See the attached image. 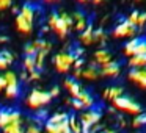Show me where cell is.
Returning <instances> with one entry per match:
<instances>
[{"label": "cell", "instance_id": "1", "mask_svg": "<svg viewBox=\"0 0 146 133\" xmlns=\"http://www.w3.org/2000/svg\"><path fill=\"white\" fill-rule=\"evenodd\" d=\"M47 27L60 39H64L72 28V17H71V14L63 13V11L61 13L52 11L47 16Z\"/></svg>", "mask_w": 146, "mask_h": 133}, {"label": "cell", "instance_id": "2", "mask_svg": "<svg viewBox=\"0 0 146 133\" xmlns=\"http://www.w3.org/2000/svg\"><path fill=\"white\" fill-rule=\"evenodd\" d=\"M52 100L50 94L47 91H42V89H33L29 94L25 100V105L30 108V110H41L46 105H49Z\"/></svg>", "mask_w": 146, "mask_h": 133}, {"label": "cell", "instance_id": "3", "mask_svg": "<svg viewBox=\"0 0 146 133\" xmlns=\"http://www.w3.org/2000/svg\"><path fill=\"white\" fill-rule=\"evenodd\" d=\"M5 78V95L8 99H16L21 94V83H19V77L16 75V72L13 70H7L3 74Z\"/></svg>", "mask_w": 146, "mask_h": 133}, {"label": "cell", "instance_id": "4", "mask_svg": "<svg viewBox=\"0 0 146 133\" xmlns=\"http://www.w3.org/2000/svg\"><path fill=\"white\" fill-rule=\"evenodd\" d=\"M113 107L116 108V110H121V111H126V113H129V114H133V116L143 113L141 105H140L138 102H135L133 99L127 97V95H121V97L115 99Z\"/></svg>", "mask_w": 146, "mask_h": 133}, {"label": "cell", "instance_id": "5", "mask_svg": "<svg viewBox=\"0 0 146 133\" xmlns=\"http://www.w3.org/2000/svg\"><path fill=\"white\" fill-rule=\"evenodd\" d=\"M77 58L74 57L72 52H60V53H57L54 57V67L57 72L60 74H68L71 70V67H72L74 61H76Z\"/></svg>", "mask_w": 146, "mask_h": 133}, {"label": "cell", "instance_id": "6", "mask_svg": "<svg viewBox=\"0 0 146 133\" xmlns=\"http://www.w3.org/2000/svg\"><path fill=\"white\" fill-rule=\"evenodd\" d=\"M101 111L99 110H86L85 113L80 114L79 120L80 124H82V133H90V130H91L93 125H96V124L101 120Z\"/></svg>", "mask_w": 146, "mask_h": 133}, {"label": "cell", "instance_id": "7", "mask_svg": "<svg viewBox=\"0 0 146 133\" xmlns=\"http://www.w3.org/2000/svg\"><path fill=\"white\" fill-rule=\"evenodd\" d=\"M24 117L21 114V111L17 110H2L0 111V128L10 125L14 122H22Z\"/></svg>", "mask_w": 146, "mask_h": 133}, {"label": "cell", "instance_id": "8", "mask_svg": "<svg viewBox=\"0 0 146 133\" xmlns=\"http://www.w3.org/2000/svg\"><path fill=\"white\" fill-rule=\"evenodd\" d=\"M137 35V27L132 25L129 20H123L113 28V36L115 38H129V36Z\"/></svg>", "mask_w": 146, "mask_h": 133}, {"label": "cell", "instance_id": "9", "mask_svg": "<svg viewBox=\"0 0 146 133\" xmlns=\"http://www.w3.org/2000/svg\"><path fill=\"white\" fill-rule=\"evenodd\" d=\"M99 72H101L102 77H108V78H115V77L119 75L121 72V66L116 61H110V63L104 64V66L99 67Z\"/></svg>", "mask_w": 146, "mask_h": 133}, {"label": "cell", "instance_id": "10", "mask_svg": "<svg viewBox=\"0 0 146 133\" xmlns=\"http://www.w3.org/2000/svg\"><path fill=\"white\" fill-rule=\"evenodd\" d=\"M127 77L130 82L137 83L141 89H146V69H130Z\"/></svg>", "mask_w": 146, "mask_h": 133}, {"label": "cell", "instance_id": "11", "mask_svg": "<svg viewBox=\"0 0 146 133\" xmlns=\"http://www.w3.org/2000/svg\"><path fill=\"white\" fill-rule=\"evenodd\" d=\"M14 24H16V30L19 33H22V35H30V33L33 32V22L27 20L25 17L21 16V14H17V16H16Z\"/></svg>", "mask_w": 146, "mask_h": 133}, {"label": "cell", "instance_id": "12", "mask_svg": "<svg viewBox=\"0 0 146 133\" xmlns=\"http://www.w3.org/2000/svg\"><path fill=\"white\" fill-rule=\"evenodd\" d=\"M111 58L113 57H111L110 50H107V49H99V50L94 52V61H93V63H94L98 67H101V66H104V64L113 61Z\"/></svg>", "mask_w": 146, "mask_h": 133}, {"label": "cell", "instance_id": "13", "mask_svg": "<svg viewBox=\"0 0 146 133\" xmlns=\"http://www.w3.org/2000/svg\"><path fill=\"white\" fill-rule=\"evenodd\" d=\"M44 133H72V132L69 130V125H68V120H63V122H58V124H50V122H46Z\"/></svg>", "mask_w": 146, "mask_h": 133}, {"label": "cell", "instance_id": "14", "mask_svg": "<svg viewBox=\"0 0 146 133\" xmlns=\"http://www.w3.org/2000/svg\"><path fill=\"white\" fill-rule=\"evenodd\" d=\"M101 77V72H99V67L96 66L94 63H91L90 66L82 67L80 69V78H86V80H98Z\"/></svg>", "mask_w": 146, "mask_h": 133}, {"label": "cell", "instance_id": "15", "mask_svg": "<svg viewBox=\"0 0 146 133\" xmlns=\"http://www.w3.org/2000/svg\"><path fill=\"white\" fill-rule=\"evenodd\" d=\"M71 17H72V28H76L77 32H83L90 25L86 16L83 13H80V11H76Z\"/></svg>", "mask_w": 146, "mask_h": 133}, {"label": "cell", "instance_id": "16", "mask_svg": "<svg viewBox=\"0 0 146 133\" xmlns=\"http://www.w3.org/2000/svg\"><path fill=\"white\" fill-rule=\"evenodd\" d=\"M121 95H124V89L121 88V86H108V88H105V91L102 92V97H104L105 100H111V102H113L115 99L121 97Z\"/></svg>", "mask_w": 146, "mask_h": 133}, {"label": "cell", "instance_id": "17", "mask_svg": "<svg viewBox=\"0 0 146 133\" xmlns=\"http://www.w3.org/2000/svg\"><path fill=\"white\" fill-rule=\"evenodd\" d=\"M63 85H64V88H66V91L69 92L72 97H77L79 95V92L82 91V86L77 83V80H74V78H66L63 82Z\"/></svg>", "mask_w": 146, "mask_h": 133}, {"label": "cell", "instance_id": "18", "mask_svg": "<svg viewBox=\"0 0 146 133\" xmlns=\"http://www.w3.org/2000/svg\"><path fill=\"white\" fill-rule=\"evenodd\" d=\"M72 99L80 100V103L83 105V108H88V110L94 105V99H93V95L90 94L88 91H85V89H82V91L79 92V95H77V97H72Z\"/></svg>", "mask_w": 146, "mask_h": 133}, {"label": "cell", "instance_id": "19", "mask_svg": "<svg viewBox=\"0 0 146 133\" xmlns=\"http://www.w3.org/2000/svg\"><path fill=\"white\" fill-rule=\"evenodd\" d=\"M129 66L132 69H145L146 67V55H133V57H130Z\"/></svg>", "mask_w": 146, "mask_h": 133}, {"label": "cell", "instance_id": "20", "mask_svg": "<svg viewBox=\"0 0 146 133\" xmlns=\"http://www.w3.org/2000/svg\"><path fill=\"white\" fill-rule=\"evenodd\" d=\"M13 61H14L13 53H10L8 50H2V52H0V69H2V70L8 69Z\"/></svg>", "mask_w": 146, "mask_h": 133}, {"label": "cell", "instance_id": "21", "mask_svg": "<svg viewBox=\"0 0 146 133\" xmlns=\"http://www.w3.org/2000/svg\"><path fill=\"white\" fill-rule=\"evenodd\" d=\"M79 39H80V42H82L83 45L93 44V25H88L83 32H80Z\"/></svg>", "mask_w": 146, "mask_h": 133}, {"label": "cell", "instance_id": "22", "mask_svg": "<svg viewBox=\"0 0 146 133\" xmlns=\"http://www.w3.org/2000/svg\"><path fill=\"white\" fill-rule=\"evenodd\" d=\"M2 133H25V127H24V120L22 122H14L10 125L3 127Z\"/></svg>", "mask_w": 146, "mask_h": 133}, {"label": "cell", "instance_id": "23", "mask_svg": "<svg viewBox=\"0 0 146 133\" xmlns=\"http://www.w3.org/2000/svg\"><path fill=\"white\" fill-rule=\"evenodd\" d=\"M19 14H21V16H24L27 20H30V22H35V8H33L30 3L24 5V7L19 10Z\"/></svg>", "mask_w": 146, "mask_h": 133}, {"label": "cell", "instance_id": "24", "mask_svg": "<svg viewBox=\"0 0 146 133\" xmlns=\"http://www.w3.org/2000/svg\"><path fill=\"white\" fill-rule=\"evenodd\" d=\"M68 125H69V130L72 133H82V124H80L79 117L74 116V114L68 117Z\"/></svg>", "mask_w": 146, "mask_h": 133}, {"label": "cell", "instance_id": "25", "mask_svg": "<svg viewBox=\"0 0 146 133\" xmlns=\"http://www.w3.org/2000/svg\"><path fill=\"white\" fill-rule=\"evenodd\" d=\"M138 42H140V38H132V39H130V41L124 45V55H127V57H133Z\"/></svg>", "mask_w": 146, "mask_h": 133}, {"label": "cell", "instance_id": "26", "mask_svg": "<svg viewBox=\"0 0 146 133\" xmlns=\"http://www.w3.org/2000/svg\"><path fill=\"white\" fill-rule=\"evenodd\" d=\"M32 44L35 45V49H36L38 52H41V50L50 52V49H52V44L47 41V39H36V41H33Z\"/></svg>", "mask_w": 146, "mask_h": 133}, {"label": "cell", "instance_id": "27", "mask_svg": "<svg viewBox=\"0 0 146 133\" xmlns=\"http://www.w3.org/2000/svg\"><path fill=\"white\" fill-rule=\"evenodd\" d=\"M105 39H107V35L102 28H98V30H93V44L94 42H99V44H104Z\"/></svg>", "mask_w": 146, "mask_h": 133}, {"label": "cell", "instance_id": "28", "mask_svg": "<svg viewBox=\"0 0 146 133\" xmlns=\"http://www.w3.org/2000/svg\"><path fill=\"white\" fill-rule=\"evenodd\" d=\"M24 69H25V72H32V70L36 69L35 57H25L24 58Z\"/></svg>", "mask_w": 146, "mask_h": 133}, {"label": "cell", "instance_id": "29", "mask_svg": "<svg viewBox=\"0 0 146 133\" xmlns=\"http://www.w3.org/2000/svg\"><path fill=\"white\" fill-rule=\"evenodd\" d=\"M68 113H55L54 116H50L49 117V120L47 122H50V124H58V122H63V120H68Z\"/></svg>", "mask_w": 146, "mask_h": 133}, {"label": "cell", "instance_id": "30", "mask_svg": "<svg viewBox=\"0 0 146 133\" xmlns=\"http://www.w3.org/2000/svg\"><path fill=\"white\" fill-rule=\"evenodd\" d=\"M132 125L135 127V128L146 125V113H140V114H137V117L132 120Z\"/></svg>", "mask_w": 146, "mask_h": 133}, {"label": "cell", "instance_id": "31", "mask_svg": "<svg viewBox=\"0 0 146 133\" xmlns=\"http://www.w3.org/2000/svg\"><path fill=\"white\" fill-rule=\"evenodd\" d=\"M135 55H146V36L140 38V42L135 49Z\"/></svg>", "mask_w": 146, "mask_h": 133}, {"label": "cell", "instance_id": "32", "mask_svg": "<svg viewBox=\"0 0 146 133\" xmlns=\"http://www.w3.org/2000/svg\"><path fill=\"white\" fill-rule=\"evenodd\" d=\"M25 133H41L39 122H30L29 125L25 127Z\"/></svg>", "mask_w": 146, "mask_h": 133}, {"label": "cell", "instance_id": "33", "mask_svg": "<svg viewBox=\"0 0 146 133\" xmlns=\"http://www.w3.org/2000/svg\"><path fill=\"white\" fill-rule=\"evenodd\" d=\"M24 53H25V57H35V55L38 53V50H36L35 45L30 42V44H25V45H24Z\"/></svg>", "mask_w": 146, "mask_h": 133}, {"label": "cell", "instance_id": "34", "mask_svg": "<svg viewBox=\"0 0 146 133\" xmlns=\"http://www.w3.org/2000/svg\"><path fill=\"white\" fill-rule=\"evenodd\" d=\"M138 16H140V11H132V13L129 14V17H127V20H129L132 25L137 27V22H138Z\"/></svg>", "mask_w": 146, "mask_h": 133}, {"label": "cell", "instance_id": "35", "mask_svg": "<svg viewBox=\"0 0 146 133\" xmlns=\"http://www.w3.org/2000/svg\"><path fill=\"white\" fill-rule=\"evenodd\" d=\"M69 103H71V107H72L76 111L83 110V105L80 103V100H77V99H71V100H69Z\"/></svg>", "mask_w": 146, "mask_h": 133}, {"label": "cell", "instance_id": "36", "mask_svg": "<svg viewBox=\"0 0 146 133\" xmlns=\"http://www.w3.org/2000/svg\"><path fill=\"white\" fill-rule=\"evenodd\" d=\"M29 74V80L30 82H36V80H39L41 78V75H39V70H32V72H27Z\"/></svg>", "mask_w": 146, "mask_h": 133}, {"label": "cell", "instance_id": "37", "mask_svg": "<svg viewBox=\"0 0 146 133\" xmlns=\"http://www.w3.org/2000/svg\"><path fill=\"white\" fill-rule=\"evenodd\" d=\"M13 5V0H0V11H5Z\"/></svg>", "mask_w": 146, "mask_h": 133}, {"label": "cell", "instance_id": "38", "mask_svg": "<svg viewBox=\"0 0 146 133\" xmlns=\"http://www.w3.org/2000/svg\"><path fill=\"white\" fill-rule=\"evenodd\" d=\"M146 24V13L145 11H140V16H138V22H137V27H145Z\"/></svg>", "mask_w": 146, "mask_h": 133}, {"label": "cell", "instance_id": "39", "mask_svg": "<svg viewBox=\"0 0 146 133\" xmlns=\"http://www.w3.org/2000/svg\"><path fill=\"white\" fill-rule=\"evenodd\" d=\"M49 94H50V97L54 99V97H57V95H60V88L58 86H54V88L49 91Z\"/></svg>", "mask_w": 146, "mask_h": 133}, {"label": "cell", "instance_id": "40", "mask_svg": "<svg viewBox=\"0 0 146 133\" xmlns=\"http://www.w3.org/2000/svg\"><path fill=\"white\" fill-rule=\"evenodd\" d=\"M72 66L76 67V69H82V67H83V60H82V58H77V60L74 61Z\"/></svg>", "mask_w": 146, "mask_h": 133}, {"label": "cell", "instance_id": "41", "mask_svg": "<svg viewBox=\"0 0 146 133\" xmlns=\"http://www.w3.org/2000/svg\"><path fill=\"white\" fill-rule=\"evenodd\" d=\"M5 89V78H3V74H0V92Z\"/></svg>", "mask_w": 146, "mask_h": 133}, {"label": "cell", "instance_id": "42", "mask_svg": "<svg viewBox=\"0 0 146 133\" xmlns=\"http://www.w3.org/2000/svg\"><path fill=\"white\" fill-rule=\"evenodd\" d=\"M0 42H8V38L7 36H0Z\"/></svg>", "mask_w": 146, "mask_h": 133}, {"label": "cell", "instance_id": "43", "mask_svg": "<svg viewBox=\"0 0 146 133\" xmlns=\"http://www.w3.org/2000/svg\"><path fill=\"white\" fill-rule=\"evenodd\" d=\"M91 2H93V3H94V5H101L102 2H104V0H91Z\"/></svg>", "mask_w": 146, "mask_h": 133}, {"label": "cell", "instance_id": "44", "mask_svg": "<svg viewBox=\"0 0 146 133\" xmlns=\"http://www.w3.org/2000/svg\"><path fill=\"white\" fill-rule=\"evenodd\" d=\"M44 2H47V3H57V2H60V0H44Z\"/></svg>", "mask_w": 146, "mask_h": 133}, {"label": "cell", "instance_id": "45", "mask_svg": "<svg viewBox=\"0 0 146 133\" xmlns=\"http://www.w3.org/2000/svg\"><path fill=\"white\" fill-rule=\"evenodd\" d=\"M77 2H79V3H86L88 0H77Z\"/></svg>", "mask_w": 146, "mask_h": 133}, {"label": "cell", "instance_id": "46", "mask_svg": "<svg viewBox=\"0 0 146 133\" xmlns=\"http://www.w3.org/2000/svg\"><path fill=\"white\" fill-rule=\"evenodd\" d=\"M105 133H116L115 130H108V132H105Z\"/></svg>", "mask_w": 146, "mask_h": 133}, {"label": "cell", "instance_id": "47", "mask_svg": "<svg viewBox=\"0 0 146 133\" xmlns=\"http://www.w3.org/2000/svg\"><path fill=\"white\" fill-rule=\"evenodd\" d=\"M99 133H105V132H99Z\"/></svg>", "mask_w": 146, "mask_h": 133}, {"label": "cell", "instance_id": "48", "mask_svg": "<svg viewBox=\"0 0 146 133\" xmlns=\"http://www.w3.org/2000/svg\"><path fill=\"white\" fill-rule=\"evenodd\" d=\"M137 2H141V0H137Z\"/></svg>", "mask_w": 146, "mask_h": 133}]
</instances>
